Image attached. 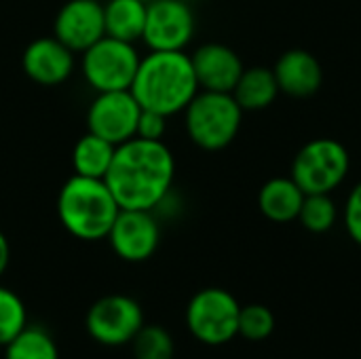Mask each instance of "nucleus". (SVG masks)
<instances>
[{"label": "nucleus", "mask_w": 361, "mask_h": 359, "mask_svg": "<svg viewBox=\"0 0 361 359\" xmlns=\"http://www.w3.org/2000/svg\"><path fill=\"white\" fill-rule=\"evenodd\" d=\"M300 224L315 235L328 233L338 220V207L330 195H307L298 214Z\"/></svg>", "instance_id": "4be33fe9"}, {"label": "nucleus", "mask_w": 361, "mask_h": 359, "mask_svg": "<svg viewBox=\"0 0 361 359\" xmlns=\"http://www.w3.org/2000/svg\"><path fill=\"white\" fill-rule=\"evenodd\" d=\"M243 123V108L233 93L199 91L184 110V127L195 146L216 152L233 144Z\"/></svg>", "instance_id": "20e7f679"}, {"label": "nucleus", "mask_w": 361, "mask_h": 359, "mask_svg": "<svg viewBox=\"0 0 361 359\" xmlns=\"http://www.w3.org/2000/svg\"><path fill=\"white\" fill-rule=\"evenodd\" d=\"M144 2H150V0H144Z\"/></svg>", "instance_id": "c85d7f7f"}, {"label": "nucleus", "mask_w": 361, "mask_h": 359, "mask_svg": "<svg viewBox=\"0 0 361 359\" xmlns=\"http://www.w3.org/2000/svg\"><path fill=\"white\" fill-rule=\"evenodd\" d=\"M25 76L40 87L63 85L76 70V53L55 36L34 38L21 55Z\"/></svg>", "instance_id": "ddd939ff"}, {"label": "nucleus", "mask_w": 361, "mask_h": 359, "mask_svg": "<svg viewBox=\"0 0 361 359\" xmlns=\"http://www.w3.org/2000/svg\"><path fill=\"white\" fill-rule=\"evenodd\" d=\"M129 345L135 359H173L176 355L173 336L167 328L157 324H144Z\"/></svg>", "instance_id": "412c9836"}, {"label": "nucleus", "mask_w": 361, "mask_h": 359, "mask_svg": "<svg viewBox=\"0 0 361 359\" xmlns=\"http://www.w3.org/2000/svg\"><path fill=\"white\" fill-rule=\"evenodd\" d=\"M104 180L121 209L152 212L173 188V152L165 142L131 138L116 146Z\"/></svg>", "instance_id": "f257e3e1"}, {"label": "nucleus", "mask_w": 361, "mask_h": 359, "mask_svg": "<svg viewBox=\"0 0 361 359\" xmlns=\"http://www.w3.org/2000/svg\"><path fill=\"white\" fill-rule=\"evenodd\" d=\"M275 78L279 85V91L290 97H311L322 89L324 83V70L317 57L305 49H290L286 51L275 68Z\"/></svg>", "instance_id": "2eb2a0df"}, {"label": "nucleus", "mask_w": 361, "mask_h": 359, "mask_svg": "<svg viewBox=\"0 0 361 359\" xmlns=\"http://www.w3.org/2000/svg\"><path fill=\"white\" fill-rule=\"evenodd\" d=\"M239 300L222 288L197 292L186 307L188 332L207 347H220L239 336Z\"/></svg>", "instance_id": "0eeeda50"}, {"label": "nucleus", "mask_w": 361, "mask_h": 359, "mask_svg": "<svg viewBox=\"0 0 361 359\" xmlns=\"http://www.w3.org/2000/svg\"><path fill=\"white\" fill-rule=\"evenodd\" d=\"M275 332V315L264 305H247L241 307L239 313V336L260 343L267 341Z\"/></svg>", "instance_id": "b1692460"}, {"label": "nucleus", "mask_w": 361, "mask_h": 359, "mask_svg": "<svg viewBox=\"0 0 361 359\" xmlns=\"http://www.w3.org/2000/svg\"><path fill=\"white\" fill-rule=\"evenodd\" d=\"M167 125H169V116L154 112V110H144L140 112L137 118V129H135V138L142 140H152V142H163L165 133H167Z\"/></svg>", "instance_id": "393cba45"}, {"label": "nucleus", "mask_w": 361, "mask_h": 359, "mask_svg": "<svg viewBox=\"0 0 361 359\" xmlns=\"http://www.w3.org/2000/svg\"><path fill=\"white\" fill-rule=\"evenodd\" d=\"M186 2H190V4H192V2H195V0H186Z\"/></svg>", "instance_id": "cd10ccee"}, {"label": "nucleus", "mask_w": 361, "mask_h": 359, "mask_svg": "<svg viewBox=\"0 0 361 359\" xmlns=\"http://www.w3.org/2000/svg\"><path fill=\"white\" fill-rule=\"evenodd\" d=\"M197 83L203 91L233 93L245 66L241 57L222 42H205L192 55Z\"/></svg>", "instance_id": "4468645a"}, {"label": "nucleus", "mask_w": 361, "mask_h": 359, "mask_svg": "<svg viewBox=\"0 0 361 359\" xmlns=\"http://www.w3.org/2000/svg\"><path fill=\"white\" fill-rule=\"evenodd\" d=\"M116 146L108 140L87 131L80 135L72 148V169L76 176L85 178H106L110 163L114 159Z\"/></svg>", "instance_id": "6ab92c4d"}, {"label": "nucleus", "mask_w": 361, "mask_h": 359, "mask_svg": "<svg viewBox=\"0 0 361 359\" xmlns=\"http://www.w3.org/2000/svg\"><path fill=\"white\" fill-rule=\"evenodd\" d=\"M4 359H59V347L47 328L27 324L4 345Z\"/></svg>", "instance_id": "aec40b11"}, {"label": "nucleus", "mask_w": 361, "mask_h": 359, "mask_svg": "<svg viewBox=\"0 0 361 359\" xmlns=\"http://www.w3.org/2000/svg\"><path fill=\"white\" fill-rule=\"evenodd\" d=\"M106 239L121 260L146 262L159 250L161 220L150 209H121Z\"/></svg>", "instance_id": "9b49d317"}, {"label": "nucleus", "mask_w": 361, "mask_h": 359, "mask_svg": "<svg viewBox=\"0 0 361 359\" xmlns=\"http://www.w3.org/2000/svg\"><path fill=\"white\" fill-rule=\"evenodd\" d=\"M305 190L292 178H273L258 193V207L271 222H294L298 220Z\"/></svg>", "instance_id": "dca6fc26"}, {"label": "nucleus", "mask_w": 361, "mask_h": 359, "mask_svg": "<svg viewBox=\"0 0 361 359\" xmlns=\"http://www.w3.org/2000/svg\"><path fill=\"white\" fill-rule=\"evenodd\" d=\"M277 95H279V85L275 72L273 68H264V66L245 68L233 89V97L243 108V112L264 110L271 104H275Z\"/></svg>", "instance_id": "f3484780"}, {"label": "nucleus", "mask_w": 361, "mask_h": 359, "mask_svg": "<svg viewBox=\"0 0 361 359\" xmlns=\"http://www.w3.org/2000/svg\"><path fill=\"white\" fill-rule=\"evenodd\" d=\"M201 91L190 55L184 51H150L140 59L131 93L144 110L173 116L186 110Z\"/></svg>", "instance_id": "f03ea898"}, {"label": "nucleus", "mask_w": 361, "mask_h": 359, "mask_svg": "<svg viewBox=\"0 0 361 359\" xmlns=\"http://www.w3.org/2000/svg\"><path fill=\"white\" fill-rule=\"evenodd\" d=\"M8 262H11V245H8V239H6V235L0 231V277L6 273V269H8Z\"/></svg>", "instance_id": "bb28decb"}, {"label": "nucleus", "mask_w": 361, "mask_h": 359, "mask_svg": "<svg viewBox=\"0 0 361 359\" xmlns=\"http://www.w3.org/2000/svg\"><path fill=\"white\" fill-rule=\"evenodd\" d=\"M351 169V154L345 144L332 138L307 142L292 163V180L305 195H332Z\"/></svg>", "instance_id": "39448f33"}, {"label": "nucleus", "mask_w": 361, "mask_h": 359, "mask_svg": "<svg viewBox=\"0 0 361 359\" xmlns=\"http://www.w3.org/2000/svg\"><path fill=\"white\" fill-rule=\"evenodd\" d=\"M53 36L70 51L82 53L106 36L104 2L99 0H68L55 15Z\"/></svg>", "instance_id": "f8f14e48"}, {"label": "nucleus", "mask_w": 361, "mask_h": 359, "mask_svg": "<svg viewBox=\"0 0 361 359\" xmlns=\"http://www.w3.org/2000/svg\"><path fill=\"white\" fill-rule=\"evenodd\" d=\"M148 2L144 0H104L106 36L125 42H137L144 34Z\"/></svg>", "instance_id": "a211bd4d"}, {"label": "nucleus", "mask_w": 361, "mask_h": 359, "mask_svg": "<svg viewBox=\"0 0 361 359\" xmlns=\"http://www.w3.org/2000/svg\"><path fill=\"white\" fill-rule=\"evenodd\" d=\"M142 106L131 89L95 93L87 108V131L118 146L135 138Z\"/></svg>", "instance_id": "9d476101"}, {"label": "nucleus", "mask_w": 361, "mask_h": 359, "mask_svg": "<svg viewBox=\"0 0 361 359\" xmlns=\"http://www.w3.org/2000/svg\"><path fill=\"white\" fill-rule=\"evenodd\" d=\"M80 55V72L95 93L131 89L142 59L133 42L112 36H102Z\"/></svg>", "instance_id": "423d86ee"}, {"label": "nucleus", "mask_w": 361, "mask_h": 359, "mask_svg": "<svg viewBox=\"0 0 361 359\" xmlns=\"http://www.w3.org/2000/svg\"><path fill=\"white\" fill-rule=\"evenodd\" d=\"M121 207L102 178L70 176L57 195V218L61 226L80 241H102Z\"/></svg>", "instance_id": "7ed1b4c3"}, {"label": "nucleus", "mask_w": 361, "mask_h": 359, "mask_svg": "<svg viewBox=\"0 0 361 359\" xmlns=\"http://www.w3.org/2000/svg\"><path fill=\"white\" fill-rule=\"evenodd\" d=\"M99 2H104V0H99Z\"/></svg>", "instance_id": "c756f323"}, {"label": "nucleus", "mask_w": 361, "mask_h": 359, "mask_svg": "<svg viewBox=\"0 0 361 359\" xmlns=\"http://www.w3.org/2000/svg\"><path fill=\"white\" fill-rule=\"evenodd\" d=\"M345 226L349 237L361 248V182L349 193L345 205Z\"/></svg>", "instance_id": "a878e982"}, {"label": "nucleus", "mask_w": 361, "mask_h": 359, "mask_svg": "<svg viewBox=\"0 0 361 359\" xmlns=\"http://www.w3.org/2000/svg\"><path fill=\"white\" fill-rule=\"evenodd\" d=\"M27 326V309L17 292L0 286V347Z\"/></svg>", "instance_id": "5701e85b"}, {"label": "nucleus", "mask_w": 361, "mask_h": 359, "mask_svg": "<svg viewBox=\"0 0 361 359\" xmlns=\"http://www.w3.org/2000/svg\"><path fill=\"white\" fill-rule=\"evenodd\" d=\"M197 30L192 4L186 0H150L142 42L150 51H184Z\"/></svg>", "instance_id": "1a4fd4ad"}, {"label": "nucleus", "mask_w": 361, "mask_h": 359, "mask_svg": "<svg viewBox=\"0 0 361 359\" xmlns=\"http://www.w3.org/2000/svg\"><path fill=\"white\" fill-rule=\"evenodd\" d=\"M144 324L142 305L127 294L102 296L85 315V328L89 336L104 347L129 345Z\"/></svg>", "instance_id": "6e6552de"}]
</instances>
